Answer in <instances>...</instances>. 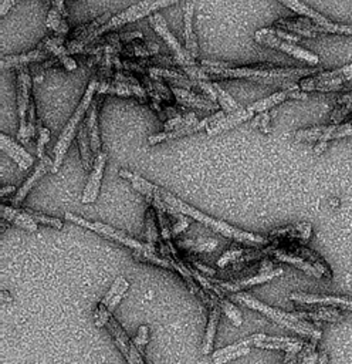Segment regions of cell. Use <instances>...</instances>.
<instances>
[{
    "label": "cell",
    "mask_w": 352,
    "mask_h": 364,
    "mask_svg": "<svg viewBox=\"0 0 352 364\" xmlns=\"http://www.w3.org/2000/svg\"><path fill=\"white\" fill-rule=\"evenodd\" d=\"M254 116H256V114L249 107L242 108V110H239L236 112H233V114H227V116L225 119L219 120L214 125H210L206 130V134L210 135V136H212V135H218L220 132H225L227 130H231L234 127L240 125L242 123H246V121L251 120Z\"/></svg>",
    "instance_id": "cell-22"
},
{
    "label": "cell",
    "mask_w": 352,
    "mask_h": 364,
    "mask_svg": "<svg viewBox=\"0 0 352 364\" xmlns=\"http://www.w3.org/2000/svg\"><path fill=\"white\" fill-rule=\"evenodd\" d=\"M218 302H219V306H220L222 312L230 318L231 323H233L234 326H240L242 322H243V321H242L240 310H239L236 306H234L231 302H229L227 299H225V298H219Z\"/></svg>",
    "instance_id": "cell-42"
},
{
    "label": "cell",
    "mask_w": 352,
    "mask_h": 364,
    "mask_svg": "<svg viewBox=\"0 0 352 364\" xmlns=\"http://www.w3.org/2000/svg\"><path fill=\"white\" fill-rule=\"evenodd\" d=\"M202 72L210 77H231L247 79L256 83L276 84L284 87L287 83L310 77L317 73L318 68H296V67H278L270 63H256L247 65H238L227 61H216L215 68L200 65Z\"/></svg>",
    "instance_id": "cell-1"
},
{
    "label": "cell",
    "mask_w": 352,
    "mask_h": 364,
    "mask_svg": "<svg viewBox=\"0 0 352 364\" xmlns=\"http://www.w3.org/2000/svg\"><path fill=\"white\" fill-rule=\"evenodd\" d=\"M220 312H222V309L219 306V302L216 301V303L212 307H210V313H209V321H207V327H206L205 340H203V349H202V353L205 356L212 352L214 340H215V336H216L219 318H220Z\"/></svg>",
    "instance_id": "cell-33"
},
{
    "label": "cell",
    "mask_w": 352,
    "mask_h": 364,
    "mask_svg": "<svg viewBox=\"0 0 352 364\" xmlns=\"http://www.w3.org/2000/svg\"><path fill=\"white\" fill-rule=\"evenodd\" d=\"M327 145H328V143H324V141L318 143V144L314 147V152H315V154H322V152L325 151Z\"/></svg>",
    "instance_id": "cell-54"
},
{
    "label": "cell",
    "mask_w": 352,
    "mask_h": 364,
    "mask_svg": "<svg viewBox=\"0 0 352 364\" xmlns=\"http://www.w3.org/2000/svg\"><path fill=\"white\" fill-rule=\"evenodd\" d=\"M0 147H2V150L21 170H29L33 165L34 158L21 145H19L14 140H12L9 135L0 134Z\"/></svg>",
    "instance_id": "cell-20"
},
{
    "label": "cell",
    "mask_w": 352,
    "mask_h": 364,
    "mask_svg": "<svg viewBox=\"0 0 352 364\" xmlns=\"http://www.w3.org/2000/svg\"><path fill=\"white\" fill-rule=\"evenodd\" d=\"M77 141H79V148H80V155H81V163L83 167L91 172L92 167H94V161L96 159H92V150H91V141H90V135H88V128H87V121H83L79 127V132H77Z\"/></svg>",
    "instance_id": "cell-35"
},
{
    "label": "cell",
    "mask_w": 352,
    "mask_h": 364,
    "mask_svg": "<svg viewBox=\"0 0 352 364\" xmlns=\"http://www.w3.org/2000/svg\"><path fill=\"white\" fill-rule=\"evenodd\" d=\"M254 40L257 43H260V44H266L269 46V48H273V49H277L280 52H284L298 60H304V61H307L309 64L311 65H317L320 63V57L315 56L314 53L306 50V49H302L300 48V46L291 43V41H286L283 39H278L277 36L274 34H270L267 33L266 29H260V30H257L254 33Z\"/></svg>",
    "instance_id": "cell-9"
},
{
    "label": "cell",
    "mask_w": 352,
    "mask_h": 364,
    "mask_svg": "<svg viewBox=\"0 0 352 364\" xmlns=\"http://www.w3.org/2000/svg\"><path fill=\"white\" fill-rule=\"evenodd\" d=\"M172 93L176 97L178 103L187 105V107H195V108H200V110H218L219 108V103L210 100L209 97L195 94L189 90L172 87Z\"/></svg>",
    "instance_id": "cell-25"
},
{
    "label": "cell",
    "mask_w": 352,
    "mask_h": 364,
    "mask_svg": "<svg viewBox=\"0 0 352 364\" xmlns=\"http://www.w3.org/2000/svg\"><path fill=\"white\" fill-rule=\"evenodd\" d=\"M148 340H149V330L147 326H141L138 329V334L134 340V345L138 346V347H144L147 343H148Z\"/></svg>",
    "instance_id": "cell-49"
},
{
    "label": "cell",
    "mask_w": 352,
    "mask_h": 364,
    "mask_svg": "<svg viewBox=\"0 0 352 364\" xmlns=\"http://www.w3.org/2000/svg\"><path fill=\"white\" fill-rule=\"evenodd\" d=\"M245 247H231L219 258L218 261V266L219 267H226L229 263H238L240 261V258L246 254Z\"/></svg>",
    "instance_id": "cell-44"
},
{
    "label": "cell",
    "mask_w": 352,
    "mask_h": 364,
    "mask_svg": "<svg viewBox=\"0 0 352 364\" xmlns=\"http://www.w3.org/2000/svg\"><path fill=\"white\" fill-rule=\"evenodd\" d=\"M128 287H130V282L125 278H123V276L116 278L114 281V283L111 285L110 290L107 292V294L104 296V299L100 302L99 309L105 310L110 316H112V312L115 310L116 306L120 305V302L124 298V294L128 290Z\"/></svg>",
    "instance_id": "cell-23"
},
{
    "label": "cell",
    "mask_w": 352,
    "mask_h": 364,
    "mask_svg": "<svg viewBox=\"0 0 352 364\" xmlns=\"http://www.w3.org/2000/svg\"><path fill=\"white\" fill-rule=\"evenodd\" d=\"M274 29H280V30H284L293 34H298L302 37H310L314 39L318 34H328L325 29L320 28L318 25H315L314 21H311L310 19L306 17H300V19H278L274 23Z\"/></svg>",
    "instance_id": "cell-17"
},
{
    "label": "cell",
    "mask_w": 352,
    "mask_h": 364,
    "mask_svg": "<svg viewBox=\"0 0 352 364\" xmlns=\"http://www.w3.org/2000/svg\"><path fill=\"white\" fill-rule=\"evenodd\" d=\"M214 87H215V91H216L218 101L223 107L225 112L233 114V112L242 110V107L236 103V100H234L229 93H226V91L218 83H214Z\"/></svg>",
    "instance_id": "cell-38"
},
{
    "label": "cell",
    "mask_w": 352,
    "mask_h": 364,
    "mask_svg": "<svg viewBox=\"0 0 352 364\" xmlns=\"http://www.w3.org/2000/svg\"><path fill=\"white\" fill-rule=\"evenodd\" d=\"M145 228H147V243L151 246H156L159 242V231L156 226V211L154 207L148 208L145 212Z\"/></svg>",
    "instance_id": "cell-37"
},
{
    "label": "cell",
    "mask_w": 352,
    "mask_h": 364,
    "mask_svg": "<svg viewBox=\"0 0 352 364\" xmlns=\"http://www.w3.org/2000/svg\"><path fill=\"white\" fill-rule=\"evenodd\" d=\"M99 87H100L99 79H91L83 100L80 101V104H79L77 110L74 111L72 119L68 120V123L63 128V131L60 134V139H59V141L56 144V148H54V164H53V171H52L53 174L59 172V170H60V167L63 164V159H64L70 145H72L73 139L76 136V130L83 123L84 114L90 110V107H91V104L94 101V97H96L97 91H99Z\"/></svg>",
    "instance_id": "cell-3"
},
{
    "label": "cell",
    "mask_w": 352,
    "mask_h": 364,
    "mask_svg": "<svg viewBox=\"0 0 352 364\" xmlns=\"http://www.w3.org/2000/svg\"><path fill=\"white\" fill-rule=\"evenodd\" d=\"M149 23L152 29L167 41V44L172 49V52L176 56V60L179 61V64L185 68V67H196V61L195 59H192V56L186 52V49H183V46H180V43L178 41V39L172 34V32L168 28V23L163 19V16L158 12L149 16Z\"/></svg>",
    "instance_id": "cell-11"
},
{
    "label": "cell",
    "mask_w": 352,
    "mask_h": 364,
    "mask_svg": "<svg viewBox=\"0 0 352 364\" xmlns=\"http://www.w3.org/2000/svg\"><path fill=\"white\" fill-rule=\"evenodd\" d=\"M132 258L139 261V262H144V263H152V265H156V266H161V267H165V269H172L174 270V265H172V259H168V258H162L159 255H155V254H149V252H135V250H132Z\"/></svg>",
    "instance_id": "cell-39"
},
{
    "label": "cell",
    "mask_w": 352,
    "mask_h": 364,
    "mask_svg": "<svg viewBox=\"0 0 352 364\" xmlns=\"http://www.w3.org/2000/svg\"><path fill=\"white\" fill-rule=\"evenodd\" d=\"M352 80V63L344 65L342 68L328 73H320L313 77L301 80L300 88L307 93V91H337L342 90V83Z\"/></svg>",
    "instance_id": "cell-7"
},
{
    "label": "cell",
    "mask_w": 352,
    "mask_h": 364,
    "mask_svg": "<svg viewBox=\"0 0 352 364\" xmlns=\"http://www.w3.org/2000/svg\"><path fill=\"white\" fill-rule=\"evenodd\" d=\"M49 140H50V131L47 130V128H44V127H40V128H39L37 147H36V150H37V156H39L40 159H43V158L45 156V155H44V145H45L47 143H49Z\"/></svg>",
    "instance_id": "cell-47"
},
{
    "label": "cell",
    "mask_w": 352,
    "mask_h": 364,
    "mask_svg": "<svg viewBox=\"0 0 352 364\" xmlns=\"http://www.w3.org/2000/svg\"><path fill=\"white\" fill-rule=\"evenodd\" d=\"M32 90V77L29 74L28 67L17 68V108H19V119H20V128L17 132V139L21 143H28V111L32 101L30 96Z\"/></svg>",
    "instance_id": "cell-8"
},
{
    "label": "cell",
    "mask_w": 352,
    "mask_h": 364,
    "mask_svg": "<svg viewBox=\"0 0 352 364\" xmlns=\"http://www.w3.org/2000/svg\"><path fill=\"white\" fill-rule=\"evenodd\" d=\"M199 120L195 116V114L189 112V114H185V116L176 117V119H169L165 123V131H175V130H182V128H187V127H192L195 124H198Z\"/></svg>",
    "instance_id": "cell-40"
},
{
    "label": "cell",
    "mask_w": 352,
    "mask_h": 364,
    "mask_svg": "<svg viewBox=\"0 0 352 364\" xmlns=\"http://www.w3.org/2000/svg\"><path fill=\"white\" fill-rule=\"evenodd\" d=\"M105 327L110 330V333L112 334V338L115 341V345L118 346V349L121 350V353L125 356L127 360H130V347L134 345V341L130 340L128 334L124 332V329L121 327V325L115 321V318L111 316L108 318V322L105 325Z\"/></svg>",
    "instance_id": "cell-36"
},
{
    "label": "cell",
    "mask_w": 352,
    "mask_h": 364,
    "mask_svg": "<svg viewBox=\"0 0 352 364\" xmlns=\"http://www.w3.org/2000/svg\"><path fill=\"white\" fill-rule=\"evenodd\" d=\"M105 163H107V154L104 151H101L96 156V161H94V167H92V170L90 172L88 181H87L83 196H81V202L83 203L96 202V199L99 196V192H100V187H101V179H103V175H104Z\"/></svg>",
    "instance_id": "cell-19"
},
{
    "label": "cell",
    "mask_w": 352,
    "mask_h": 364,
    "mask_svg": "<svg viewBox=\"0 0 352 364\" xmlns=\"http://www.w3.org/2000/svg\"><path fill=\"white\" fill-rule=\"evenodd\" d=\"M271 112L266 111V112H262L259 114V116H256L251 121V127L253 128H260L262 132L265 134H269L271 131V127H270V120H271Z\"/></svg>",
    "instance_id": "cell-45"
},
{
    "label": "cell",
    "mask_w": 352,
    "mask_h": 364,
    "mask_svg": "<svg viewBox=\"0 0 352 364\" xmlns=\"http://www.w3.org/2000/svg\"><path fill=\"white\" fill-rule=\"evenodd\" d=\"M101 100H103V96L97 93L88 110V117L85 120L94 156H97L101 152V139H100V131H99V108H100Z\"/></svg>",
    "instance_id": "cell-21"
},
{
    "label": "cell",
    "mask_w": 352,
    "mask_h": 364,
    "mask_svg": "<svg viewBox=\"0 0 352 364\" xmlns=\"http://www.w3.org/2000/svg\"><path fill=\"white\" fill-rule=\"evenodd\" d=\"M194 13H195V5L192 2L186 3L185 14H183V36H185V49L186 52L192 56V59L196 60L199 54V46H198V39L194 30Z\"/></svg>",
    "instance_id": "cell-26"
},
{
    "label": "cell",
    "mask_w": 352,
    "mask_h": 364,
    "mask_svg": "<svg viewBox=\"0 0 352 364\" xmlns=\"http://www.w3.org/2000/svg\"><path fill=\"white\" fill-rule=\"evenodd\" d=\"M64 218L70 222H74L77 225H80L81 228H87V230L96 232L99 235H103L108 239H112V241H116L120 242L128 247H131L132 250H135V252H149V254H156V246H151L149 243H143L139 242L136 239H134L132 236H130L127 232L124 231H120V230H115L114 226H110V225H105L103 222H91L85 218H81L79 215H74V214H70V212H65Z\"/></svg>",
    "instance_id": "cell-5"
},
{
    "label": "cell",
    "mask_w": 352,
    "mask_h": 364,
    "mask_svg": "<svg viewBox=\"0 0 352 364\" xmlns=\"http://www.w3.org/2000/svg\"><path fill=\"white\" fill-rule=\"evenodd\" d=\"M2 302H13V298L10 296V293L8 290H2Z\"/></svg>",
    "instance_id": "cell-55"
},
{
    "label": "cell",
    "mask_w": 352,
    "mask_h": 364,
    "mask_svg": "<svg viewBox=\"0 0 352 364\" xmlns=\"http://www.w3.org/2000/svg\"><path fill=\"white\" fill-rule=\"evenodd\" d=\"M67 17H68V12L65 9V5L60 2V0L59 2L56 0V2L52 3V9L49 12V16H47V28L64 37L70 32V28L67 25Z\"/></svg>",
    "instance_id": "cell-30"
},
{
    "label": "cell",
    "mask_w": 352,
    "mask_h": 364,
    "mask_svg": "<svg viewBox=\"0 0 352 364\" xmlns=\"http://www.w3.org/2000/svg\"><path fill=\"white\" fill-rule=\"evenodd\" d=\"M297 317L302 321H324V322H342L344 316L334 307H310L307 312H296Z\"/></svg>",
    "instance_id": "cell-31"
},
{
    "label": "cell",
    "mask_w": 352,
    "mask_h": 364,
    "mask_svg": "<svg viewBox=\"0 0 352 364\" xmlns=\"http://www.w3.org/2000/svg\"><path fill=\"white\" fill-rule=\"evenodd\" d=\"M28 134L29 139H33L36 135V100L33 97L28 111Z\"/></svg>",
    "instance_id": "cell-48"
},
{
    "label": "cell",
    "mask_w": 352,
    "mask_h": 364,
    "mask_svg": "<svg viewBox=\"0 0 352 364\" xmlns=\"http://www.w3.org/2000/svg\"><path fill=\"white\" fill-rule=\"evenodd\" d=\"M19 190L13 185H8V187H3L2 190H0V195H2V198H6L9 194H16Z\"/></svg>",
    "instance_id": "cell-53"
},
{
    "label": "cell",
    "mask_w": 352,
    "mask_h": 364,
    "mask_svg": "<svg viewBox=\"0 0 352 364\" xmlns=\"http://www.w3.org/2000/svg\"><path fill=\"white\" fill-rule=\"evenodd\" d=\"M273 255H274V258H277L281 262H286V263H290L293 266H297L298 269H301L302 272H306L307 275H310L313 278H317V279L322 278L321 273L310 262H307L306 259H302L300 256H296V255L287 252L284 247H277L273 252Z\"/></svg>",
    "instance_id": "cell-32"
},
{
    "label": "cell",
    "mask_w": 352,
    "mask_h": 364,
    "mask_svg": "<svg viewBox=\"0 0 352 364\" xmlns=\"http://www.w3.org/2000/svg\"><path fill=\"white\" fill-rule=\"evenodd\" d=\"M118 175H120L121 178L127 179L128 182H131L132 187H134L138 192L143 194L148 201H154V198H155V195H156V190H158V187L154 185L152 182L147 181L145 178L139 176L138 174H134V172H131V171H128V170H120V171H118Z\"/></svg>",
    "instance_id": "cell-34"
},
{
    "label": "cell",
    "mask_w": 352,
    "mask_h": 364,
    "mask_svg": "<svg viewBox=\"0 0 352 364\" xmlns=\"http://www.w3.org/2000/svg\"><path fill=\"white\" fill-rule=\"evenodd\" d=\"M284 249L287 250V252L296 255V256H300L302 259H306L307 262H310L320 273L322 278H327V279H331L333 278V273H331V269L330 266L327 265V262L318 255L315 254L314 250L309 249V247H304V246H300V245H289V246H284Z\"/></svg>",
    "instance_id": "cell-24"
},
{
    "label": "cell",
    "mask_w": 352,
    "mask_h": 364,
    "mask_svg": "<svg viewBox=\"0 0 352 364\" xmlns=\"http://www.w3.org/2000/svg\"><path fill=\"white\" fill-rule=\"evenodd\" d=\"M0 215H2V219L21 228V230L29 232H37V223L25 212V210L13 208L9 207V205L2 203V207H0Z\"/></svg>",
    "instance_id": "cell-27"
},
{
    "label": "cell",
    "mask_w": 352,
    "mask_h": 364,
    "mask_svg": "<svg viewBox=\"0 0 352 364\" xmlns=\"http://www.w3.org/2000/svg\"><path fill=\"white\" fill-rule=\"evenodd\" d=\"M283 275V269L281 267H276L273 265V262L267 261L266 267L260 272L257 273V275L253 276H246L242 279H234V281H219V279H210V282H214L216 286H219L223 292H233V293H239L246 287L250 286H256V285H262L266 283L277 276Z\"/></svg>",
    "instance_id": "cell-10"
},
{
    "label": "cell",
    "mask_w": 352,
    "mask_h": 364,
    "mask_svg": "<svg viewBox=\"0 0 352 364\" xmlns=\"http://www.w3.org/2000/svg\"><path fill=\"white\" fill-rule=\"evenodd\" d=\"M352 135V120L346 124L340 125H317L307 130H300L296 132L297 141H324L328 143L330 140L342 139V136Z\"/></svg>",
    "instance_id": "cell-13"
},
{
    "label": "cell",
    "mask_w": 352,
    "mask_h": 364,
    "mask_svg": "<svg viewBox=\"0 0 352 364\" xmlns=\"http://www.w3.org/2000/svg\"><path fill=\"white\" fill-rule=\"evenodd\" d=\"M25 212L37 223H43V225H49L52 228H54V230H63V221L59 219V218H53V216H49V215H44L41 212H37L34 210H29V208H25Z\"/></svg>",
    "instance_id": "cell-43"
},
{
    "label": "cell",
    "mask_w": 352,
    "mask_h": 364,
    "mask_svg": "<svg viewBox=\"0 0 352 364\" xmlns=\"http://www.w3.org/2000/svg\"><path fill=\"white\" fill-rule=\"evenodd\" d=\"M281 3H283L286 8L291 9L293 12L301 14L302 17L310 19L311 21H314L315 25H318L320 28L325 29L327 33H333V34H348L352 36V26H345V25H337V23H333L331 20H328L327 17H324L322 14H320L318 12H315L314 9H311L309 5L302 3V2H297V0H281Z\"/></svg>",
    "instance_id": "cell-12"
},
{
    "label": "cell",
    "mask_w": 352,
    "mask_h": 364,
    "mask_svg": "<svg viewBox=\"0 0 352 364\" xmlns=\"http://www.w3.org/2000/svg\"><path fill=\"white\" fill-rule=\"evenodd\" d=\"M8 225H9V222H8V221H5V219H2V222H0V226H2V228H0V230H2V232H5V231H6Z\"/></svg>",
    "instance_id": "cell-57"
},
{
    "label": "cell",
    "mask_w": 352,
    "mask_h": 364,
    "mask_svg": "<svg viewBox=\"0 0 352 364\" xmlns=\"http://www.w3.org/2000/svg\"><path fill=\"white\" fill-rule=\"evenodd\" d=\"M249 352H250V347H245V349H240V350H236V352H230V353H225V354L214 353V363L215 364H226L227 361H231L234 358H239L242 356L249 354Z\"/></svg>",
    "instance_id": "cell-46"
},
{
    "label": "cell",
    "mask_w": 352,
    "mask_h": 364,
    "mask_svg": "<svg viewBox=\"0 0 352 364\" xmlns=\"http://www.w3.org/2000/svg\"><path fill=\"white\" fill-rule=\"evenodd\" d=\"M14 5V0H5V2H2V5H0V16H5Z\"/></svg>",
    "instance_id": "cell-51"
},
{
    "label": "cell",
    "mask_w": 352,
    "mask_h": 364,
    "mask_svg": "<svg viewBox=\"0 0 352 364\" xmlns=\"http://www.w3.org/2000/svg\"><path fill=\"white\" fill-rule=\"evenodd\" d=\"M226 116H227V114H226L223 110H219V111H216L215 114H212V116H209V117L203 119L202 121H199L198 124H195V125H192V127L182 128V130H175V131H163V132H159V134L151 135L149 139H148V144H149V145H155V144H159V143H162V141L176 140V139H180V136L191 135V134L199 132V131H202V130H207L210 125H214L215 123H218L219 120L225 119Z\"/></svg>",
    "instance_id": "cell-15"
},
{
    "label": "cell",
    "mask_w": 352,
    "mask_h": 364,
    "mask_svg": "<svg viewBox=\"0 0 352 364\" xmlns=\"http://www.w3.org/2000/svg\"><path fill=\"white\" fill-rule=\"evenodd\" d=\"M49 56H50L49 52L36 49L33 52L17 54V56H5V57H2L0 65H2V68H5V70H9V68H16L17 70V68H20V67H28V64H30V63L44 61L45 59H49Z\"/></svg>",
    "instance_id": "cell-28"
},
{
    "label": "cell",
    "mask_w": 352,
    "mask_h": 364,
    "mask_svg": "<svg viewBox=\"0 0 352 364\" xmlns=\"http://www.w3.org/2000/svg\"><path fill=\"white\" fill-rule=\"evenodd\" d=\"M289 299L298 305H309V306H325V307H340L344 310L352 312V298L348 296H330V294H310L294 292L289 294Z\"/></svg>",
    "instance_id": "cell-14"
},
{
    "label": "cell",
    "mask_w": 352,
    "mask_h": 364,
    "mask_svg": "<svg viewBox=\"0 0 352 364\" xmlns=\"http://www.w3.org/2000/svg\"><path fill=\"white\" fill-rule=\"evenodd\" d=\"M136 37H138V39H141V37H143V34H141L139 32H138V33H130L128 36H123L121 39H125V40H131V39H136Z\"/></svg>",
    "instance_id": "cell-56"
},
{
    "label": "cell",
    "mask_w": 352,
    "mask_h": 364,
    "mask_svg": "<svg viewBox=\"0 0 352 364\" xmlns=\"http://www.w3.org/2000/svg\"><path fill=\"white\" fill-rule=\"evenodd\" d=\"M111 14L105 13L97 19H94L92 21L87 23V25H83L80 28H77L73 32V40H70L67 43V50L68 53H79L87 43H90L94 39V33L97 30H100L104 25L111 20Z\"/></svg>",
    "instance_id": "cell-16"
},
{
    "label": "cell",
    "mask_w": 352,
    "mask_h": 364,
    "mask_svg": "<svg viewBox=\"0 0 352 364\" xmlns=\"http://www.w3.org/2000/svg\"><path fill=\"white\" fill-rule=\"evenodd\" d=\"M176 3V0H156V2H139L136 5H132L130 8H127L125 10H123L121 13L112 16V19L104 25L100 30H97L94 33V39L97 36L103 34V33H108L111 30L115 29H120L127 23L135 21L141 17H145V16H151V13H158V10H161L162 8H168Z\"/></svg>",
    "instance_id": "cell-6"
},
{
    "label": "cell",
    "mask_w": 352,
    "mask_h": 364,
    "mask_svg": "<svg viewBox=\"0 0 352 364\" xmlns=\"http://www.w3.org/2000/svg\"><path fill=\"white\" fill-rule=\"evenodd\" d=\"M176 219H175V223L172 225V234L174 235H178L180 234L182 231H185V228L189 225V219H186L185 215H180V214H176L174 215Z\"/></svg>",
    "instance_id": "cell-50"
},
{
    "label": "cell",
    "mask_w": 352,
    "mask_h": 364,
    "mask_svg": "<svg viewBox=\"0 0 352 364\" xmlns=\"http://www.w3.org/2000/svg\"><path fill=\"white\" fill-rule=\"evenodd\" d=\"M53 164L54 161L49 156H44L43 159H40V163L37 164L36 170L33 171V174L25 181V184H23L19 191L10 198V199H5V202H9L10 205H13V208H19L20 205L25 201V198L28 196V194L32 191V188L37 184V182L47 174V172H52L53 171Z\"/></svg>",
    "instance_id": "cell-18"
},
{
    "label": "cell",
    "mask_w": 352,
    "mask_h": 364,
    "mask_svg": "<svg viewBox=\"0 0 352 364\" xmlns=\"http://www.w3.org/2000/svg\"><path fill=\"white\" fill-rule=\"evenodd\" d=\"M154 208H155V211H156V218H158L159 228H161V235H162L163 239L169 242V239H171L172 235H174V234H172V223H171V221L168 219L167 212L163 211V210L159 207V205H155V203H154Z\"/></svg>",
    "instance_id": "cell-41"
},
{
    "label": "cell",
    "mask_w": 352,
    "mask_h": 364,
    "mask_svg": "<svg viewBox=\"0 0 352 364\" xmlns=\"http://www.w3.org/2000/svg\"><path fill=\"white\" fill-rule=\"evenodd\" d=\"M351 103H352V91H351V93H348V94H345V96H342V97L338 99V101H337V107L346 105V104H351Z\"/></svg>",
    "instance_id": "cell-52"
},
{
    "label": "cell",
    "mask_w": 352,
    "mask_h": 364,
    "mask_svg": "<svg viewBox=\"0 0 352 364\" xmlns=\"http://www.w3.org/2000/svg\"><path fill=\"white\" fill-rule=\"evenodd\" d=\"M158 194L159 196L162 198V201L168 203L169 207L176 212V214H180V215H185V216H189L200 223H205L207 225L209 228H212L214 231L222 234L223 236H227V238H231L236 242H240V243H246V245H256V246H260V245H271L274 243L277 239H273L270 236H262V235H257V234H251V232H246V231H242L239 230V228H234L231 225H229L227 222H223V221H219V219H214L212 216H209L203 212H200L199 210L194 208L192 205L183 202L182 199H179L178 196H175L172 192L163 190V188H159L158 187Z\"/></svg>",
    "instance_id": "cell-2"
},
{
    "label": "cell",
    "mask_w": 352,
    "mask_h": 364,
    "mask_svg": "<svg viewBox=\"0 0 352 364\" xmlns=\"http://www.w3.org/2000/svg\"><path fill=\"white\" fill-rule=\"evenodd\" d=\"M233 299L238 301L240 303H243L245 306H247L249 309H253V310H257L263 313L266 317H269L270 321L276 322L277 325L283 326V327H287L298 334H302V336H307L310 337V340H317L320 341L321 338V330L317 329L315 326H309V327H304V326H300V325H296L293 322H289L287 318L284 317V312L280 310V309H276V307H271L263 302H260L259 299H256L254 296L246 293V292H239V293H234L233 294Z\"/></svg>",
    "instance_id": "cell-4"
},
{
    "label": "cell",
    "mask_w": 352,
    "mask_h": 364,
    "mask_svg": "<svg viewBox=\"0 0 352 364\" xmlns=\"http://www.w3.org/2000/svg\"><path fill=\"white\" fill-rule=\"evenodd\" d=\"M311 235V223L309 222H298L289 226H281L277 230L270 232V238L278 239V238H290V239H298L302 243H306L310 239Z\"/></svg>",
    "instance_id": "cell-29"
}]
</instances>
